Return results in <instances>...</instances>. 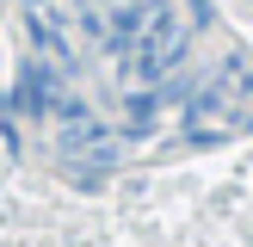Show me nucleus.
<instances>
[{"mask_svg": "<svg viewBox=\"0 0 253 247\" xmlns=\"http://www.w3.org/2000/svg\"><path fill=\"white\" fill-rule=\"evenodd\" d=\"M130 49H136V81H148V86H155L161 74H167V62L179 56V31H173V12H167V6H155V12H148V25H142V37H136Z\"/></svg>", "mask_w": 253, "mask_h": 247, "instance_id": "f257e3e1", "label": "nucleus"}, {"mask_svg": "<svg viewBox=\"0 0 253 247\" xmlns=\"http://www.w3.org/2000/svg\"><path fill=\"white\" fill-rule=\"evenodd\" d=\"M62 105V68L56 62H25L19 74V111L25 118H49Z\"/></svg>", "mask_w": 253, "mask_h": 247, "instance_id": "f03ea898", "label": "nucleus"}, {"mask_svg": "<svg viewBox=\"0 0 253 247\" xmlns=\"http://www.w3.org/2000/svg\"><path fill=\"white\" fill-rule=\"evenodd\" d=\"M148 12H155V0H118V6H111V25H105V49L111 56H124V49L142 37Z\"/></svg>", "mask_w": 253, "mask_h": 247, "instance_id": "7ed1b4c3", "label": "nucleus"}, {"mask_svg": "<svg viewBox=\"0 0 253 247\" xmlns=\"http://www.w3.org/2000/svg\"><path fill=\"white\" fill-rule=\"evenodd\" d=\"M222 105H229V81H222V74H210V81H204V93L185 105V118H216Z\"/></svg>", "mask_w": 253, "mask_h": 247, "instance_id": "20e7f679", "label": "nucleus"}]
</instances>
